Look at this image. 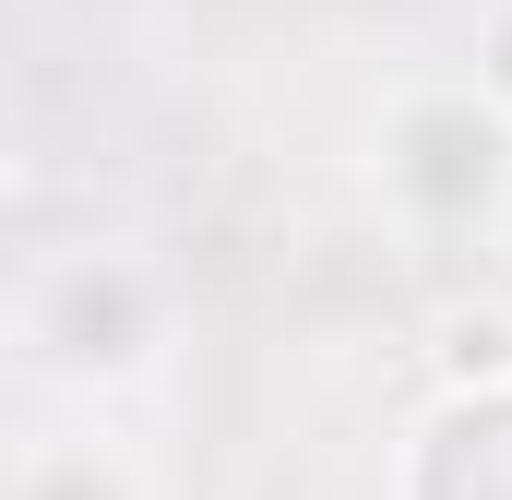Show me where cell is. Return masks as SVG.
<instances>
[{"instance_id": "obj_1", "label": "cell", "mask_w": 512, "mask_h": 500, "mask_svg": "<svg viewBox=\"0 0 512 500\" xmlns=\"http://www.w3.org/2000/svg\"><path fill=\"white\" fill-rule=\"evenodd\" d=\"M453 370H512V310H465L453 322Z\"/></svg>"}]
</instances>
